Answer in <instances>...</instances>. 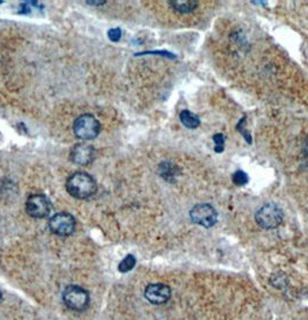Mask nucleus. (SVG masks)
<instances>
[{"label": "nucleus", "instance_id": "f257e3e1", "mask_svg": "<svg viewBox=\"0 0 308 320\" xmlns=\"http://www.w3.org/2000/svg\"><path fill=\"white\" fill-rule=\"evenodd\" d=\"M96 181L85 172H76L66 180V190L72 197L86 200L96 193Z\"/></svg>", "mask_w": 308, "mask_h": 320}, {"label": "nucleus", "instance_id": "f03ea898", "mask_svg": "<svg viewBox=\"0 0 308 320\" xmlns=\"http://www.w3.org/2000/svg\"><path fill=\"white\" fill-rule=\"evenodd\" d=\"M284 218L283 210L280 205L275 203H267L263 206H261L255 213V221L258 226L265 230L276 229L281 224Z\"/></svg>", "mask_w": 308, "mask_h": 320}, {"label": "nucleus", "instance_id": "7ed1b4c3", "mask_svg": "<svg viewBox=\"0 0 308 320\" xmlns=\"http://www.w3.org/2000/svg\"><path fill=\"white\" fill-rule=\"evenodd\" d=\"M63 302L73 311H85L89 306V293L79 286H69L63 292Z\"/></svg>", "mask_w": 308, "mask_h": 320}, {"label": "nucleus", "instance_id": "20e7f679", "mask_svg": "<svg viewBox=\"0 0 308 320\" xmlns=\"http://www.w3.org/2000/svg\"><path fill=\"white\" fill-rule=\"evenodd\" d=\"M101 130V124L90 114H84L73 123L74 135L83 141H90L97 137Z\"/></svg>", "mask_w": 308, "mask_h": 320}, {"label": "nucleus", "instance_id": "39448f33", "mask_svg": "<svg viewBox=\"0 0 308 320\" xmlns=\"http://www.w3.org/2000/svg\"><path fill=\"white\" fill-rule=\"evenodd\" d=\"M49 228L54 234L59 237H69L76 228L74 217L69 212H58L49 221Z\"/></svg>", "mask_w": 308, "mask_h": 320}, {"label": "nucleus", "instance_id": "423d86ee", "mask_svg": "<svg viewBox=\"0 0 308 320\" xmlns=\"http://www.w3.org/2000/svg\"><path fill=\"white\" fill-rule=\"evenodd\" d=\"M26 211L32 218H45L51 211L49 199L43 194H32L26 202Z\"/></svg>", "mask_w": 308, "mask_h": 320}, {"label": "nucleus", "instance_id": "0eeeda50", "mask_svg": "<svg viewBox=\"0 0 308 320\" xmlns=\"http://www.w3.org/2000/svg\"><path fill=\"white\" fill-rule=\"evenodd\" d=\"M217 211L212 205L202 203L195 205L190 211V218L195 224L202 225L204 228H211L217 223Z\"/></svg>", "mask_w": 308, "mask_h": 320}, {"label": "nucleus", "instance_id": "6e6552de", "mask_svg": "<svg viewBox=\"0 0 308 320\" xmlns=\"http://www.w3.org/2000/svg\"><path fill=\"white\" fill-rule=\"evenodd\" d=\"M171 290L167 284L152 283L148 284L145 289V298L152 304L160 305L168 302L170 298Z\"/></svg>", "mask_w": 308, "mask_h": 320}, {"label": "nucleus", "instance_id": "1a4fd4ad", "mask_svg": "<svg viewBox=\"0 0 308 320\" xmlns=\"http://www.w3.org/2000/svg\"><path fill=\"white\" fill-rule=\"evenodd\" d=\"M95 157V150L93 146L88 144H77L72 150H71L70 159L74 164L78 165H88L94 160Z\"/></svg>", "mask_w": 308, "mask_h": 320}, {"label": "nucleus", "instance_id": "9d476101", "mask_svg": "<svg viewBox=\"0 0 308 320\" xmlns=\"http://www.w3.org/2000/svg\"><path fill=\"white\" fill-rule=\"evenodd\" d=\"M169 4L177 13L188 14V13L193 12L195 8H197L198 2L195 1V0H173V1H169Z\"/></svg>", "mask_w": 308, "mask_h": 320}, {"label": "nucleus", "instance_id": "9b49d317", "mask_svg": "<svg viewBox=\"0 0 308 320\" xmlns=\"http://www.w3.org/2000/svg\"><path fill=\"white\" fill-rule=\"evenodd\" d=\"M180 121L182 122V124L186 128L189 129H196L199 127L200 124V119L198 118V116L195 115L194 113H191L190 111H182L180 113Z\"/></svg>", "mask_w": 308, "mask_h": 320}, {"label": "nucleus", "instance_id": "f8f14e48", "mask_svg": "<svg viewBox=\"0 0 308 320\" xmlns=\"http://www.w3.org/2000/svg\"><path fill=\"white\" fill-rule=\"evenodd\" d=\"M159 173H160V175L164 177L165 180L173 181L178 174V170L175 165L168 163V161H165V163H162L160 167H159Z\"/></svg>", "mask_w": 308, "mask_h": 320}, {"label": "nucleus", "instance_id": "ddd939ff", "mask_svg": "<svg viewBox=\"0 0 308 320\" xmlns=\"http://www.w3.org/2000/svg\"><path fill=\"white\" fill-rule=\"evenodd\" d=\"M136 264V258L132 254L126 255V257L123 259V260L118 264V270L121 273H128L135 267Z\"/></svg>", "mask_w": 308, "mask_h": 320}, {"label": "nucleus", "instance_id": "4468645a", "mask_svg": "<svg viewBox=\"0 0 308 320\" xmlns=\"http://www.w3.org/2000/svg\"><path fill=\"white\" fill-rule=\"evenodd\" d=\"M232 180L236 186H243L248 182L249 177L247 175V173L243 172V171H236V172L232 175Z\"/></svg>", "mask_w": 308, "mask_h": 320}, {"label": "nucleus", "instance_id": "2eb2a0df", "mask_svg": "<svg viewBox=\"0 0 308 320\" xmlns=\"http://www.w3.org/2000/svg\"><path fill=\"white\" fill-rule=\"evenodd\" d=\"M213 142L216 143V146H215V151L217 153H222L224 151V148H225V136L223 134H216L213 135Z\"/></svg>", "mask_w": 308, "mask_h": 320}, {"label": "nucleus", "instance_id": "dca6fc26", "mask_svg": "<svg viewBox=\"0 0 308 320\" xmlns=\"http://www.w3.org/2000/svg\"><path fill=\"white\" fill-rule=\"evenodd\" d=\"M108 37L112 42H118L122 37V30L119 28H112L108 31Z\"/></svg>", "mask_w": 308, "mask_h": 320}, {"label": "nucleus", "instance_id": "f3484780", "mask_svg": "<svg viewBox=\"0 0 308 320\" xmlns=\"http://www.w3.org/2000/svg\"><path fill=\"white\" fill-rule=\"evenodd\" d=\"M145 54H154V55H162V56H166L169 58H176V56L173 54H170L169 51H146V53H141V54H137V55H145Z\"/></svg>", "mask_w": 308, "mask_h": 320}, {"label": "nucleus", "instance_id": "a211bd4d", "mask_svg": "<svg viewBox=\"0 0 308 320\" xmlns=\"http://www.w3.org/2000/svg\"><path fill=\"white\" fill-rule=\"evenodd\" d=\"M106 1H87V4H97V5H102L105 4Z\"/></svg>", "mask_w": 308, "mask_h": 320}, {"label": "nucleus", "instance_id": "6ab92c4d", "mask_svg": "<svg viewBox=\"0 0 308 320\" xmlns=\"http://www.w3.org/2000/svg\"><path fill=\"white\" fill-rule=\"evenodd\" d=\"M0 300H1V292H0Z\"/></svg>", "mask_w": 308, "mask_h": 320}]
</instances>
